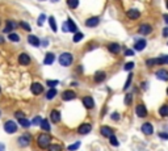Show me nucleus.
I'll use <instances>...</instances> for the list:
<instances>
[{
    "instance_id": "23",
    "label": "nucleus",
    "mask_w": 168,
    "mask_h": 151,
    "mask_svg": "<svg viewBox=\"0 0 168 151\" xmlns=\"http://www.w3.org/2000/svg\"><path fill=\"white\" fill-rule=\"evenodd\" d=\"M28 41H29V44L32 45V46H35V48H37V46H40V39H38V37H35V35H29V37H28Z\"/></svg>"
},
{
    "instance_id": "15",
    "label": "nucleus",
    "mask_w": 168,
    "mask_h": 151,
    "mask_svg": "<svg viewBox=\"0 0 168 151\" xmlns=\"http://www.w3.org/2000/svg\"><path fill=\"white\" fill-rule=\"evenodd\" d=\"M99 23H100L99 17H89V19H87V21H85V25H87L88 28H95L96 25H99Z\"/></svg>"
},
{
    "instance_id": "27",
    "label": "nucleus",
    "mask_w": 168,
    "mask_h": 151,
    "mask_svg": "<svg viewBox=\"0 0 168 151\" xmlns=\"http://www.w3.org/2000/svg\"><path fill=\"white\" fill-rule=\"evenodd\" d=\"M67 5H69L71 9L78 8V5H79V0H67Z\"/></svg>"
},
{
    "instance_id": "1",
    "label": "nucleus",
    "mask_w": 168,
    "mask_h": 151,
    "mask_svg": "<svg viewBox=\"0 0 168 151\" xmlns=\"http://www.w3.org/2000/svg\"><path fill=\"white\" fill-rule=\"evenodd\" d=\"M58 60H59L60 66L69 67V66H71V63H72L74 57H72V54H70V53H63V54H60V55H59Z\"/></svg>"
},
{
    "instance_id": "7",
    "label": "nucleus",
    "mask_w": 168,
    "mask_h": 151,
    "mask_svg": "<svg viewBox=\"0 0 168 151\" xmlns=\"http://www.w3.org/2000/svg\"><path fill=\"white\" fill-rule=\"evenodd\" d=\"M146 45H147L146 39L139 38V39H137V41H135V44H134V50H137V51H141V50H143L146 48Z\"/></svg>"
},
{
    "instance_id": "32",
    "label": "nucleus",
    "mask_w": 168,
    "mask_h": 151,
    "mask_svg": "<svg viewBox=\"0 0 168 151\" xmlns=\"http://www.w3.org/2000/svg\"><path fill=\"white\" fill-rule=\"evenodd\" d=\"M156 63L158 64H162V63L168 64V55H162L160 58H156Z\"/></svg>"
},
{
    "instance_id": "34",
    "label": "nucleus",
    "mask_w": 168,
    "mask_h": 151,
    "mask_svg": "<svg viewBox=\"0 0 168 151\" xmlns=\"http://www.w3.org/2000/svg\"><path fill=\"white\" fill-rule=\"evenodd\" d=\"M41 128L44 129L45 131H49V130H50V124H49V121H47V120H42V122H41Z\"/></svg>"
},
{
    "instance_id": "47",
    "label": "nucleus",
    "mask_w": 168,
    "mask_h": 151,
    "mask_svg": "<svg viewBox=\"0 0 168 151\" xmlns=\"http://www.w3.org/2000/svg\"><path fill=\"white\" fill-rule=\"evenodd\" d=\"M159 137H160V138H163V139H168V134H167V133H159Z\"/></svg>"
},
{
    "instance_id": "40",
    "label": "nucleus",
    "mask_w": 168,
    "mask_h": 151,
    "mask_svg": "<svg viewBox=\"0 0 168 151\" xmlns=\"http://www.w3.org/2000/svg\"><path fill=\"white\" fill-rule=\"evenodd\" d=\"M131 101H133V95H131V93H127V95H126V97H125V104L130 105Z\"/></svg>"
},
{
    "instance_id": "56",
    "label": "nucleus",
    "mask_w": 168,
    "mask_h": 151,
    "mask_svg": "<svg viewBox=\"0 0 168 151\" xmlns=\"http://www.w3.org/2000/svg\"><path fill=\"white\" fill-rule=\"evenodd\" d=\"M0 116H2V113H0Z\"/></svg>"
},
{
    "instance_id": "13",
    "label": "nucleus",
    "mask_w": 168,
    "mask_h": 151,
    "mask_svg": "<svg viewBox=\"0 0 168 151\" xmlns=\"http://www.w3.org/2000/svg\"><path fill=\"white\" fill-rule=\"evenodd\" d=\"M155 75H156V78H158L159 80L168 82V71L167 70H158Z\"/></svg>"
},
{
    "instance_id": "49",
    "label": "nucleus",
    "mask_w": 168,
    "mask_h": 151,
    "mask_svg": "<svg viewBox=\"0 0 168 151\" xmlns=\"http://www.w3.org/2000/svg\"><path fill=\"white\" fill-rule=\"evenodd\" d=\"M120 118V116L117 113H114V114H112V120H118Z\"/></svg>"
},
{
    "instance_id": "31",
    "label": "nucleus",
    "mask_w": 168,
    "mask_h": 151,
    "mask_svg": "<svg viewBox=\"0 0 168 151\" xmlns=\"http://www.w3.org/2000/svg\"><path fill=\"white\" fill-rule=\"evenodd\" d=\"M49 24H50V26H51L53 32H57V23H55V19L53 16L49 17Z\"/></svg>"
},
{
    "instance_id": "41",
    "label": "nucleus",
    "mask_w": 168,
    "mask_h": 151,
    "mask_svg": "<svg viewBox=\"0 0 168 151\" xmlns=\"http://www.w3.org/2000/svg\"><path fill=\"white\" fill-rule=\"evenodd\" d=\"M45 20H46V16L44 15V13H42V15H40V17H38V25H40V26H41V25H44V23H45Z\"/></svg>"
},
{
    "instance_id": "24",
    "label": "nucleus",
    "mask_w": 168,
    "mask_h": 151,
    "mask_svg": "<svg viewBox=\"0 0 168 151\" xmlns=\"http://www.w3.org/2000/svg\"><path fill=\"white\" fill-rule=\"evenodd\" d=\"M100 133H101L104 137H110L113 134V130L110 128H108V126H102L101 129H100Z\"/></svg>"
},
{
    "instance_id": "35",
    "label": "nucleus",
    "mask_w": 168,
    "mask_h": 151,
    "mask_svg": "<svg viewBox=\"0 0 168 151\" xmlns=\"http://www.w3.org/2000/svg\"><path fill=\"white\" fill-rule=\"evenodd\" d=\"M131 79H133V74H129V76H127V80H126V83H125V85H124V89L126 91V89L130 87V84H131Z\"/></svg>"
},
{
    "instance_id": "5",
    "label": "nucleus",
    "mask_w": 168,
    "mask_h": 151,
    "mask_svg": "<svg viewBox=\"0 0 168 151\" xmlns=\"http://www.w3.org/2000/svg\"><path fill=\"white\" fill-rule=\"evenodd\" d=\"M30 142H32L30 134H24V135H21L20 138H19V145L21 147H28V146L30 145Z\"/></svg>"
},
{
    "instance_id": "17",
    "label": "nucleus",
    "mask_w": 168,
    "mask_h": 151,
    "mask_svg": "<svg viewBox=\"0 0 168 151\" xmlns=\"http://www.w3.org/2000/svg\"><path fill=\"white\" fill-rule=\"evenodd\" d=\"M126 16L130 20H137L138 17L141 16V13H139V11H137V9H129L126 12Z\"/></svg>"
},
{
    "instance_id": "8",
    "label": "nucleus",
    "mask_w": 168,
    "mask_h": 151,
    "mask_svg": "<svg viewBox=\"0 0 168 151\" xmlns=\"http://www.w3.org/2000/svg\"><path fill=\"white\" fill-rule=\"evenodd\" d=\"M83 104H84V106L87 108V109H92V108L95 106V101H93V99L91 97V96H85V97H83Z\"/></svg>"
},
{
    "instance_id": "52",
    "label": "nucleus",
    "mask_w": 168,
    "mask_h": 151,
    "mask_svg": "<svg viewBox=\"0 0 168 151\" xmlns=\"http://www.w3.org/2000/svg\"><path fill=\"white\" fill-rule=\"evenodd\" d=\"M3 42H4V38H3L2 35H0V44H3Z\"/></svg>"
},
{
    "instance_id": "9",
    "label": "nucleus",
    "mask_w": 168,
    "mask_h": 151,
    "mask_svg": "<svg viewBox=\"0 0 168 151\" xmlns=\"http://www.w3.org/2000/svg\"><path fill=\"white\" fill-rule=\"evenodd\" d=\"M19 63L23 64V66H28V64L30 63V57L28 55V54H25V53L20 54L19 55Z\"/></svg>"
},
{
    "instance_id": "37",
    "label": "nucleus",
    "mask_w": 168,
    "mask_h": 151,
    "mask_svg": "<svg viewBox=\"0 0 168 151\" xmlns=\"http://www.w3.org/2000/svg\"><path fill=\"white\" fill-rule=\"evenodd\" d=\"M109 138H110V143H112L113 146H116V147L118 146V139L116 138V135H114V134H112V135L109 137Z\"/></svg>"
},
{
    "instance_id": "46",
    "label": "nucleus",
    "mask_w": 168,
    "mask_h": 151,
    "mask_svg": "<svg viewBox=\"0 0 168 151\" xmlns=\"http://www.w3.org/2000/svg\"><path fill=\"white\" fill-rule=\"evenodd\" d=\"M15 116L20 120V118H24V113H23V112H16V113H15Z\"/></svg>"
},
{
    "instance_id": "36",
    "label": "nucleus",
    "mask_w": 168,
    "mask_h": 151,
    "mask_svg": "<svg viewBox=\"0 0 168 151\" xmlns=\"http://www.w3.org/2000/svg\"><path fill=\"white\" fill-rule=\"evenodd\" d=\"M20 26H21V28H24V29L26 30V32H30V30H32L30 25L28 24V23H25V21H21V23H20Z\"/></svg>"
},
{
    "instance_id": "14",
    "label": "nucleus",
    "mask_w": 168,
    "mask_h": 151,
    "mask_svg": "<svg viewBox=\"0 0 168 151\" xmlns=\"http://www.w3.org/2000/svg\"><path fill=\"white\" fill-rule=\"evenodd\" d=\"M151 32H152V26H151V25H148V24H143V25H141V26H139V33L143 34V35L150 34Z\"/></svg>"
},
{
    "instance_id": "10",
    "label": "nucleus",
    "mask_w": 168,
    "mask_h": 151,
    "mask_svg": "<svg viewBox=\"0 0 168 151\" xmlns=\"http://www.w3.org/2000/svg\"><path fill=\"white\" fill-rule=\"evenodd\" d=\"M30 91L34 93V95H41L42 92H44V87H42V84L40 83H33L30 87Z\"/></svg>"
},
{
    "instance_id": "39",
    "label": "nucleus",
    "mask_w": 168,
    "mask_h": 151,
    "mask_svg": "<svg viewBox=\"0 0 168 151\" xmlns=\"http://www.w3.org/2000/svg\"><path fill=\"white\" fill-rule=\"evenodd\" d=\"M133 68H134V63H133V62H129V63H126V64L124 66V70H125V71H131Z\"/></svg>"
},
{
    "instance_id": "4",
    "label": "nucleus",
    "mask_w": 168,
    "mask_h": 151,
    "mask_svg": "<svg viewBox=\"0 0 168 151\" xmlns=\"http://www.w3.org/2000/svg\"><path fill=\"white\" fill-rule=\"evenodd\" d=\"M4 130L8 133V134H13V133L17 131V124L13 121H7L4 124Z\"/></svg>"
},
{
    "instance_id": "44",
    "label": "nucleus",
    "mask_w": 168,
    "mask_h": 151,
    "mask_svg": "<svg viewBox=\"0 0 168 151\" xmlns=\"http://www.w3.org/2000/svg\"><path fill=\"white\" fill-rule=\"evenodd\" d=\"M146 64H147V66H154V64H158V63H156V58H155V59H148V60H146Z\"/></svg>"
},
{
    "instance_id": "55",
    "label": "nucleus",
    "mask_w": 168,
    "mask_h": 151,
    "mask_svg": "<svg viewBox=\"0 0 168 151\" xmlns=\"http://www.w3.org/2000/svg\"><path fill=\"white\" fill-rule=\"evenodd\" d=\"M167 93H168V89H167Z\"/></svg>"
},
{
    "instance_id": "30",
    "label": "nucleus",
    "mask_w": 168,
    "mask_h": 151,
    "mask_svg": "<svg viewBox=\"0 0 168 151\" xmlns=\"http://www.w3.org/2000/svg\"><path fill=\"white\" fill-rule=\"evenodd\" d=\"M19 124H20L23 128H29L30 125H32V122L28 121V120H25V118H20V120H19Z\"/></svg>"
},
{
    "instance_id": "48",
    "label": "nucleus",
    "mask_w": 168,
    "mask_h": 151,
    "mask_svg": "<svg viewBox=\"0 0 168 151\" xmlns=\"http://www.w3.org/2000/svg\"><path fill=\"white\" fill-rule=\"evenodd\" d=\"M163 37H168V26L163 29Z\"/></svg>"
},
{
    "instance_id": "2",
    "label": "nucleus",
    "mask_w": 168,
    "mask_h": 151,
    "mask_svg": "<svg viewBox=\"0 0 168 151\" xmlns=\"http://www.w3.org/2000/svg\"><path fill=\"white\" fill-rule=\"evenodd\" d=\"M50 142H51V137L49 134H40V137L37 139V143L41 149H47L50 146Z\"/></svg>"
},
{
    "instance_id": "54",
    "label": "nucleus",
    "mask_w": 168,
    "mask_h": 151,
    "mask_svg": "<svg viewBox=\"0 0 168 151\" xmlns=\"http://www.w3.org/2000/svg\"><path fill=\"white\" fill-rule=\"evenodd\" d=\"M167 8H168V0H167Z\"/></svg>"
},
{
    "instance_id": "6",
    "label": "nucleus",
    "mask_w": 168,
    "mask_h": 151,
    "mask_svg": "<svg viewBox=\"0 0 168 151\" xmlns=\"http://www.w3.org/2000/svg\"><path fill=\"white\" fill-rule=\"evenodd\" d=\"M135 114H137L138 117H146L147 116V109H146V106L143 104H139L135 108Z\"/></svg>"
},
{
    "instance_id": "28",
    "label": "nucleus",
    "mask_w": 168,
    "mask_h": 151,
    "mask_svg": "<svg viewBox=\"0 0 168 151\" xmlns=\"http://www.w3.org/2000/svg\"><path fill=\"white\" fill-rule=\"evenodd\" d=\"M159 113H160V116H162V117H167V116H168V105L160 106Z\"/></svg>"
},
{
    "instance_id": "51",
    "label": "nucleus",
    "mask_w": 168,
    "mask_h": 151,
    "mask_svg": "<svg viewBox=\"0 0 168 151\" xmlns=\"http://www.w3.org/2000/svg\"><path fill=\"white\" fill-rule=\"evenodd\" d=\"M164 21L168 24V15H164Z\"/></svg>"
},
{
    "instance_id": "20",
    "label": "nucleus",
    "mask_w": 168,
    "mask_h": 151,
    "mask_svg": "<svg viewBox=\"0 0 168 151\" xmlns=\"http://www.w3.org/2000/svg\"><path fill=\"white\" fill-rule=\"evenodd\" d=\"M50 120H51L54 124L60 121V113L58 110H51V113H50Z\"/></svg>"
},
{
    "instance_id": "21",
    "label": "nucleus",
    "mask_w": 168,
    "mask_h": 151,
    "mask_svg": "<svg viewBox=\"0 0 168 151\" xmlns=\"http://www.w3.org/2000/svg\"><path fill=\"white\" fill-rule=\"evenodd\" d=\"M105 78H106V75H105L104 71H97V72L95 74V82L96 83H101Z\"/></svg>"
},
{
    "instance_id": "11",
    "label": "nucleus",
    "mask_w": 168,
    "mask_h": 151,
    "mask_svg": "<svg viewBox=\"0 0 168 151\" xmlns=\"http://www.w3.org/2000/svg\"><path fill=\"white\" fill-rule=\"evenodd\" d=\"M75 97H76V93H75L74 91H64L63 95H62V99L64 100V101H70V100H74Z\"/></svg>"
},
{
    "instance_id": "50",
    "label": "nucleus",
    "mask_w": 168,
    "mask_h": 151,
    "mask_svg": "<svg viewBox=\"0 0 168 151\" xmlns=\"http://www.w3.org/2000/svg\"><path fill=\"white\" fill-rule=\"evenodd\" d=\"M0 151H5V146L3 143H0Z\"/></svg>"
},
{
    "instance_id": "16",
    "label": "nucleus",
    "mask_w": 168,
    "mask_h": 151,
    "mask_svg": "<svg viewBox=\"0 0 168 151\" xmlns=\"http://www.w3.org/2000/svg\"><path fill=\"white\" fill-rule=\"evenodd\" d=\"M92 130V126L89 124H83V125H80L79 129H78V131H79V134H88L89 131Z\"/></svg>"
},
{
    "instance_id": "43",
    "label": "nucleus",
    "mask_w": 168,
    "mask_h": 151,
    "mask_svg": "<svg viewBox=\"0 0 168 151\" xmlns=\"http://www.w3.org/2000/svg\"><path fill=\"white\" fill-rule=\"evenodd\" d=\"M57 84H58V80H47V85L51 88H54Z\"/></svg>"
},
{
    "instance_id": "26",
    "label": "nucleus",
    "mask_w": 168,
    "mask_h": 151,
    "mask_svg": "<svg viewBox=\"0 0 168 151\" xmlns=\"http://www.w3.org/2000/svg\"><path fill=\"white\" fill-rule=\"evenodd\" d=\"M49 151H62V146L58 145V143H50V146L47 147Z\"/></svg>"
},
{
    "instance_id": "22",
    "label": "nucleus",
    "mask_w": 168,
    "mask_h": 151,
    "mask_svg": "<svg viewBox=\"0 0 168 151\" xmlns=\"http://www.w3.org/2000/svg\"><path fill=\"white\" fill-rule=\"evenodd\" d=\"M54 60H55V55L53 53H47L46 54V57H45V60H44V63L45 64H53L54 63Z\"/></svg>"
},
{
    "instance_id": "25",
    "label": "nucleus",
    "mask_w": 168,
    "mask_h": 151,
    "mask_svg": "<svg viewBox=\"0 0 168 151\" xmlns=\"http://www.w3.org/2000/svg\"><path fill=\"white\" fill-rule=\"evenodd\" d=\"M57 96V89L55 88H51V89H49L47 93H46V99L47 100H51V99H54Z\"/></svg>"
},
{
    "instance_id": "19",
    "label": "nucleus",
    "mask_w": 168,
    "mask_h": 151,
    "mask_svg": "<svg viewBox=\"0 0 168 151\" xmlns=\"http://www.w3.org/2000/svg\"><path fill=\"white\" fill-rule=\"evenodd\" d=\"M108 50H109L110 53H113V54H117V53H120L121 46L118 44H116V42H113V44H109L108 45Z\"/></svg>"
},
{
    "instance_id": "53",
    "label": "nucleus",
    "mask_w": 168,
    "mask_h": 151,
    "mask_svg": "<svg viewBox=\"0 0 168 151\" xmlns=\"http://www.w3.org/2000/svg\"><path fill=\"white\" fill-rule=\"evenodd\" d=\"M53 2H59V0H53Z\"/></svg>"
},
{
    "instance_id": "3",
    "label": "nucleus",
    "mask_w": 168,
    "mask_h": 151,
    "mask_svg": "<svg viewBox=\"0 0 168 151\" xmlns=\"http://www.w3.org/2000/svg\"><path fill=\"white\" fill-rule=\"evenodd\" d=\"M62 29H63V32H72V33H76V32H78V26H76V24H75L72 20L69 19L66 23H63Z\"/></svg>"
},
{
    "instance_id": "18",
    "label": "nucleus",
    "mask_w": 168,
    "mask_h": 151,
    "mask_svg": "<svg viewBox=\"0 0 168 151\" xmlns=\"http://www.w3.org/2000/svg\"><path fill=\"white\" fill-rule=\"evenodd\" d=\"M16 26H17V24L9 20V21H7V25H5V28H4L3 30H4V33H8V34H9L13 29H16Z\"/></svg>"
},
{
    "instance_id": "12",
    "label": "nucleus",
    "mask_w": 168,
    "mask_h": 151,
    "mask_svg": "<svg viewBox=\"0 0 168 151\" xmlns=\"http://www.w3.org/2000/svg\"><path fill=\"white\" fill-rule=\"evenodd\" d=\"M142 131H143V134H146V135H151L154 133L152 125L148 124V122H145V124L142 125Z\"/></svg>"
},
{
    "instance_id": "29",
    "label": "nucleus",
    "mask_w": 168,
    "mask_h": 151,
    "mask_svg": "<svg viewBox=\"0 0 168 151\" xmlns=\"http://www.w3.org/2000/svg\"><path fill=\"white\" fill-rule=\"evenodd\" d=\"M8 39L9 41H12V42H19L20 37H19V34H16V33H9L8 34Z\"/></svg>"
},
{
    "instance_id": "42",
    "label": "nucleus",
    "mask_w": 168,
    "mask_h": 151,
    "mask_svg": "<svg viewBox=\"0 0 168 151\" xmlns=\"http://www.w3.org/2000/svg\"><path fill=\"white\" fill-rule=\"evenodd\" d=\"M41 122H42L41 117H34L33 121H32V124H33V125H41Z\"/></svg>"
},
{
    "instance_id": "38",
    "label": "nucleus",
    "mask_w": 168,
    "mask_h": 151,
    "mask_svg": "<svg viewBox=\"0 0 168 151\" xmlns=\"http://www.w3.org/2000/svg\"><path fill=\"white\" fill-rule=\"evenodd\" d=\"M80 147V142H75L74 145H71L69 146V151H75V150H78Z\"/></svg>"
},
{
    "instance_id": "45",
    "label": "nucleus",
    "mask_w": 168,
    "mask_h": 151,
    "mask_svg": "<svg viewBox=\"0 0 168 151\" xmlns=\"http://www.w3.org/2000/svg\"><path fill=\"white\" fill-rule=\"evenodd\" d=\"M125 55H126V57H133L134 51H133V50H130V49H126V50H125Z\"/></svg>"
},
{
    "instance_id": "33",
    "label": "nucleus",
    "mask_w": 168,
    "mask_h": 151,
    "mask_svg": "<svg viewBox=\"0 0 168 151\" xmlns=\"http://www.w3.org/2000/svg\"><path fill=\"white\" fill-rule=\"evenodd\" d=\"M83 38H84V34H83V33H80V32H76L72 39H74V42H79V41H81Z\"/></svg>"
}]
</instances>
